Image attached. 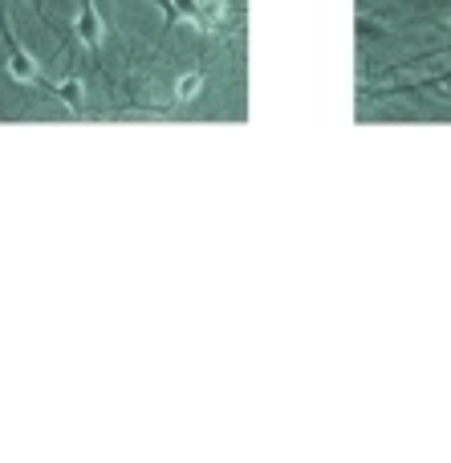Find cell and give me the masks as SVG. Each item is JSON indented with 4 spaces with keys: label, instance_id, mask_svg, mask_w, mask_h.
Here are the masks:
<instances>
[{
    "label": "cell",
    "instance_id": "1",
    "mask_svg": "<svg viewBox=\"0 0 451 463\" xmlns=\"http://www.w3.org/2000/svg\"><path fill=\"white\" fill-rule=\"evenodd\" d=\"M200 90H203V78H200V73H183V78H179V86H175V98H179V102H192Z\"/></svg>",
    "mask_w": 451,
    "mask_h": 463
}]
</instances>
